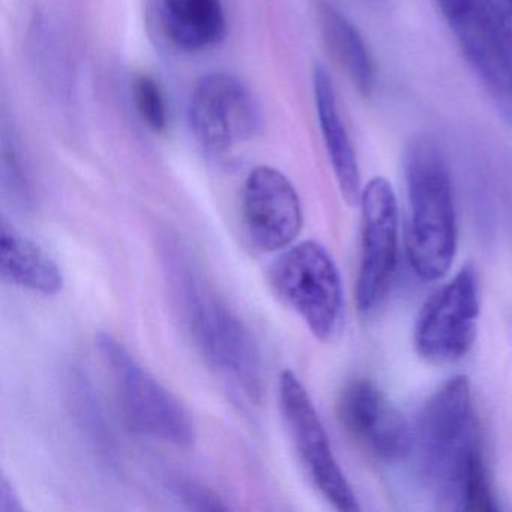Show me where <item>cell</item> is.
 I'll list each match as a JSON object with an SVG mask.
<instances>
[{
  "label": "cell",
  "mask_w": 512,
  "mask_h": 512,
  "mask_svg": "<svg viewBox=\"0 0 512 512\" xmlns=\"http://www.w3.org/2000/svg\"><path fill=\"white\" fill-rule=\"evenodd\" d=\"M275 295L295 311L311 334L328 341L337 332L343 311V284L331 254L314 241L283 251L268 269Z\"/></svg>",
  "instance_id": "5"
},
{
  "label": "cell",
  "mask_w": 512,
  "mask_h": 512,
  "mask_svg": "<svg viewBox=\"0 0 512 512\" xmlns=\"http://www.w3.org/2000/svg\"><path fill=\"white\" fill-rule=\"evenodd\" d=\"M70 395L80 425L85 428L92 442L109 455L113 449L112 433L110 427H107L106 416L98 403V397H95L94 388L82 373H77L70 380Z\"/></svg>",
  "instance_id": "17"
},
{
  "label": "cell",
  "mask_w": 512,
  "mask_h": 512,
  "mask_svg": "<svg viewBox=\"0 0 512 512\" xmlns=\"http://www.w3.org/2000/svg\"><path fill=\"white\" fill-rule=\"evenodd\" d=\"M464 58L502 106L512 109V37L496 0H437Z\"/></svg>",
  "instance_id": "7"
},
{
  "label": "cell",
  "mask_w": 512,
  "mask_h": 512,
  "mask_svg": "<svg viewBox=\"0 0 512 512\" xmlns=\"http://www.w3.org/2000/svg\"><path fill=\"white\" fill-rule=\"evenodd\" d=\"M0 271L4 280L41 295H56L64 286L55 259L5 218L0 226Z\"/></svg>",
  "instance_id": "14"
},
{
  "label": "cell",
  "mask_w": 512,
  "mask_h": 512,
  "mask_svg": "<svg viewBox=\"0 0 512 512\" xmlns=\"http://www.w3.org/2000/svg\"><path fill=\"white\" fill-rule=\"evenodd\" d=\"M161 263L173 310L197 352L230 388L247 400L260 401L262 353L253 332L176 239H164Z\"/></svg>",
  "instance_id": "2"
},
{
  "label": "cell",
  "mask_w": 512,
  "mask_h": 512,
  "mask_svg": "<svg viewBox=\"0 0 512 512\" xmlns=\"http://www.w3.org/2000/svg\"><path fill=\"white\" fill-rule=\"evenodd\" d=\"M170 490L188 508L196 509V511H227L229 509V505L224 503L218 494L191 479H172Z\"/></svg>",
  "instance_id": "19"
},
{
  "label": "cell",
  "mask_w": 512,
  "mask_h": 512,
  "mask_svg": "<svg viewBox=\"0 0 512 512\" xmlns=\"http://www.w3.org/2000/svg\"><path fill=\"white\" fill-rule=\"evenodd\" d=\"M404 172L409 194L407 256L418 278L433 283L448 274L458 245L451 175L436 140L415 137L404 155Z\"/></svg>",
  "instance_id": "3"
},
{
  "label": "cell",
  "mask_w": 512,
  "mask_h": 512,
  "mask_svg": "<svg viewBox=\"0 0 512 512\" xmlns=\"http://www.w3.org/2000/svg\"><path fill=\"white\" fill-rule=\"evenodd\" d=\"M479 313L478 275L466 266L422 305L413 329L416 353L430 364L460 361L475 343Z\"/></svg>",
  "instance_id": "6"
},
{
  "label": "cell",
  "mask_w": 512,
  "mask_h": 512,
  "mask_svg": "<svg viewBox=\"0 0 512 512\" xmlns=\"http://www.w3.org/2000/svg\"><path fill=\"white\" fill-rule=\"evenodd\" d=\"M496 4L512 37V0H496Z\"/></svg>",
  "instance_id": "22"
},
{
  "label": "cell",
  "mask_w": 512,
  "mask_h": 512,
  "mask_svg": "<svg viewBox=\"0 0 512 512\" xmlns=\"http://www.w3.org/2000/svg\"><path fill=\"white\" fill-rule=\"evenodd\" d=\"M320 26L326 46L341 70L352 80L359 94L370 97L376 88V67L358 29L331 5H323Z\"/></svg>",
  "instance_id": "16"
},
{
  "label": "cell",
  "mask_w": 512,
  "mask_h": 512,
  "mask_svg": "<svg viewBox=\"0 0 512 512\" xmlns=\"http://www.w3.org/2000/svg\"><path fill=\"white\" fill-rule=\"evenodd\" d=\"M133 101L143 124L148 125L154 133L166 131L169 122L166 98L154 77L140 74L133 82Z\"/></svg>",
  "instance_id": "18"
},
{
  "label": "cell",
  "mask_w": 512,
  "mask_h": 512,
  "mask_svg": "<svg viewBox=\"0 0 512 512\" xmlns=\"http://www.w3.org/2000/svg\"><path fill=\"white\" fill-rule=\"evenodd\" d=\"M278 389L284 424L311 481L338 511H358V500L332 452L328 433L307 389L290 370L281 373Z\"/></svg>",
  "instance_id": "10"
},
{
  "label": "cell",
  "mask_w": 512,
  "mask_h": 512,
  "mask_svg": "<svg viewBox=\"0 0 512 512\" xmlns=\"http://www.w3.org/2000/svg\"><path fill=\"white\" fill-rule=\"evenodd\" d=\"M242 218L248 238L259 250L290 247L304 221L298 191L280 170L256 167L245 179Z\"/></svg>",
  "instance_id": "12"
},
{
  "label": "cell",
  "mask_w": 512,
  "mask_h": 512,
  "mask_svg": "<svg viewBox=\"0 0 512 512\" xmlns=\"http://www.w3.org/2000/svg\"><path fill=\"white\" fill-rule=\"evenodd\" d=\"M98 352L112 374L119 403L136 433L167 445L190 448L196 427L184 404L158 382L113 335H97Z\"/></svg>",
  "instance_id": "4"
},
{
  "label": "cell",
  "mask_w": 512,
  "mask_h": 512,
  "mask_svg": "<svg viewBox=\"0 0 512 512\" xmlns=\"http://www.w3.org/2000/svg\"><path fill=\"white\" fill-rule=\"evenodd\" d=\"M341 430L362 451L383 463H395L412 452L415 434L388 395L368 379H353L337 398Z\"/></svg>",
  "instance_id": "11"
},
{
  "label": "cell",
  "mask_w": 512,
  "mask_h": 512,
  "mask_svg": "<svg viewBox=\"0 0 512 512\" xmlns=\"http://www.w3.org/2000/svg\"><path fill=\"white\" fill-rule=\"evenodd\" d=\"M164 31L184 52H202L226 37L223 0H160Z\"/></svg>",
  "instance_id": "15"
},
{
  "label": "cell",
  "mask_w": 512,
  "mask_h": 512,
  "mask_svg": "<svg viewBox=\"0 0 512 512\" xmlns=\"http://www.w3.org/2000/svg\"><path fill=\"white\" fill-rule=\"evenodd\" d=\"M359 205L361 257L355 299L361 313H371L388 293L397 269L400 212L394 187L383 176L362 188Z\"/></svg>",
  "instance_id": "9"
},
{
  "label": "cell",
  "mask_w": 512,
  "mask_h": 512,
  "mask_svg": "<svg viewBox=\"0 0 512 512\" xmlns=\"http://www.w3.org/2000/svg\"><path fill=\"white\" fill-rule=\"evenodd\" d=\"M0 511H23L20 497L17 496V491L14 490L13 484L8 481L7 476H2V482H0Z\"/></svg>",
  "instance_id": "21"
},
{
  "label": "cell",
  "mask_w": 512,
  "mask_h": 512,
  "mask_svg": "<svg viewBox=\"0 0 512 512\" xmlns=\"http://www.w3.org/2000/svg\"><path fill=\"white\" fill-rule=\"evenodd\" d=\"M313 92L323 143L338 190L347 205H356L362 193L358 157L341 116L334 80L322 65L314 68Z\"/></svg>",
  "instance_id": "13"
},
{
  "label": "cell",
  "mask_w": 512,
  "mask_h": 512,
  "mask_svg": "<svg viewBox=\"0 0 512 512\" xmlns=\"http://www.w3.org/2000/svg\"><path fill=\"white\" fill-rule=\"evenodd\" d=\"M4 185L7 190H10L14 200L23 208H28L34 202L31 182H29L25 170L16 160V155L11 154V157H8L7 152L4 154Z\"/></svg>",
  "instance_id": "20"
},
{
  "label": "cell",
  "mask_w": 512,
  "mask_h": 512,
  "mask_svg": "<svg viewBox=\"0 0 512 512\" xmlns=\"http://www.w3.org/2000/svg\"><path fill=\"white\" fill-rule=\"evenodd\" d=\"M188 125L203 149L221 154L253 139L262 128V113L242 80L229 73H209L191 92Z\"/></svg>",
  "instance_id": "8"
},
{
  "label": "cell",
  "mask_w": 512,
  "mask_h": 512,
  "mask_svg": "<svg viewBox=\"0 0 512 512\" xmlns=\"http://www.w3.org/2000/svg\"><path fill=\"white\" fill-rule=\"evenodd\" d=\"M413 434L422 476L440 509L499 511L466 376L446 380L431 394Z\"/></svg>",
  "instance_id": "1"
}]
</instances>
